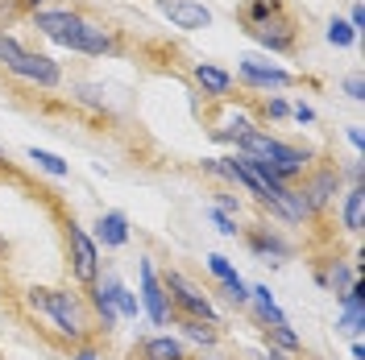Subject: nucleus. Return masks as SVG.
Wrapping results in <instances>:
<instances>
[{
    "mask_svg": "<svg viewBox=\"0 0 365 360\" xmlns=\"http://www.w3.org/2000/svg\"><path fill=\"white\" fill-rule=\"evenodd\" d=\"M25 302H29L38 315L50 319L63 339H71V344H88L91 315H88V302H83L79 294L58 290V286H29V290H25Z\"/></svg>",
    "mask_w": 365,
    "mask_h": 360,
    "instance_id": "f257e3e1",
    "label": "nucleus"
},
{
    "mask_svg": "<svg viewBox=\"0 0 365 360\" xmlns=\"http://www.w3.org/2000/svg\"><path fill=\"white\" fill-rule=\"evenodd\" d=\"M237 154H245V158H257L266 170H270L274 179H282L287 186L295 179H303L307 170H312V149H299V145H287V141H278V137L262 133V129H250V133L237 141Z\"/></svg>",
    "mask_w": 365,
    "mask_h": 360,
    "instance_id": "f03ea898",
    "label": "nucleus"
},
{
    "mask_svg": "<svg viewBox=\"0 0 365 360\" xmlns=\"http://www.w3.org/2000/svg\"><path fill=\"white\" fill-rule=\"evenodd\" d=\"M162 290H166V302H170V311H175V315L204 319V323H216V327H220V315H216L212 298H207V294L187 277V273L166 270V273H162Z\"/></svg>",
    "mask_w": 365,
    "mask_h": 360,
    "instance_id": "7ed1b4c3",
    "label": "nucleus"
},
{
    "mask_svg": "<svg viewBox=\"0 0 365 360\" xmlns=\"http://www.w3.org/2000/svg\"><path fill=\"white\" fill-rule=\"evenodd\" d=\"M67 261H71V277L79 286H96V277H100V248H96L88 228L75 224V220H67Z\"/></svg>",
    "mask_w": 365,
    "mask_h": 360,
    "instance_id": "20e7f679",
    "label": "nucleus"
},
{
    "mask_svg": "<svg viewBox=\"0 0 365 360\" xmlns=\"http://www.w3.org/2000/svg\"><path fill=\"white\" fill-rule=\"evenodd\" d=\"M257 46H266L270 54H291L299 46V21L287 13V9H278L274 17H266V21H257L245 29Z\"/></svg>",
    "mask_w": 365,
    "mask_h": 360,
    "instance_id": "39448f33",
    "label": "nucleus"
},
{
    "mask_svg": "<svg viewBox=\"0 0 365 360\" xmlns=\"http://www.w3.org/2000/svg\"><path fill=\"white\" fill-rule=\"evenodd\" d=\"M341 166H316V170H307L303 174V186H299V195L307 203V211L319 216V211H328L332 199H336V191H341Z\"/></svg>",
    "mask_w": 365,
    "mask_h": 360,
    "instance_id": "423d86ee",
    "label": "nucleus"
},
{
    "mask_svg": "<svg viewBox=\"0 0 365 360\" xmlns=\"http://www.w3.org/2000/svg\"><path fill=\"white\" fill-rule=\"evenodd\" d=\"M9 75L13 79H21V83H29V88H58L63 83V67L50 58V54H38V50H21V58L17 63H9Z\"/></svg>",
    "mask_w": 365,
    "mask_h": 360,
    "instance_id": "0eeeda50",
    "label": "nucleus"
},
{
    "mask_svg": "<svg viewBox=\"0 0 365 360\" xmlns=\"http://www.w3.org/2000/svg\"><path fill=\"white\" fill-rule=\"evenodd\" d=\"M29 21H34V29L46 33L50 42H58V46H67V50H71L88 17H83V13H75V9H38V13H29Z\"/></svg>",
    "mask_w": 365,
    "mask_h": 360,
    "instance_id": "6e6552de",
    "label": "nucleus"
},
{
    "mask_svg": "<svg viewBox=\"0 0 365 360\" xmlns=\"http://www.w3.org/2000/svg\"><path fill=\"white\" fill-rule=\"evenodd\" d=\"M137 273H141V294H137V302H141V311L150 315V323H154V327H166V323H175V311H170V302H166L162 277L154 273L150 257H141V261H137Z\"/></svg>",
    "mask_w": 365,
    "mask_h": 360,
    "instance_id": "1a4fd4ad",
    "label": "nucleus"
},
{
    "mask_svg": "<svg viewBox=\"0 0 365 360\" xmlns=\"http://www.w3.org/2000/svg\"><path fill=\"white\" fill-rule=\"evenodd\" d=\"M154 9L175 29H182V33H200V29L212 25V9H207L204 0H154Z\"/></svg>",
    "mask_w": 365,
    "mask_h": 360,
    "instance_id": "9d476101",
    "label": "nucleus"
},
{
    "mask_svg": "<svg viewBox=\"0 0 365 360\" xmlns=\"http://www.w3.org/2000/svg\"><path fill=\"white\" fill-rule=\"evenodd\" d=\"M237 79H241L245 88H257V91L295 88V75H287L282 67H270V63H257V58H241V63H237Z\"/></svg>",
    "mask_w": 365,
    "mask_h": 360,
    "instance_id": "9b49d317",
    "label": "nucleus"
},
{
    "mask_svg": "<svg viewBox=\"0 0 365 360\" xmlns=\"http://www.w3.org/2000/svg\"><path fill=\"white\" fill-rule=\"evenodd\" d=\"M125 46H120V38H116V29H108V25L100 21H83V29H79V38H75V46H71V54H88V58H104V54H120Z\"/></svg>",
    "mask_w": 365,
    "mask_h": 360,
    "instance_id": "f8f14e48",
    "label": "nucleus"
},
{
    "mask_svg": "<svg viewBox=\"0 0 365 360\" xmlns=\"http://www.w3.org/2000/svg\"><path fill=\"white\" fill-rule=\"evenodd\" d=\"M336 302H341V323H336V327H341L349 339H361V327H365V277H357Z\"/></svg>",
    "mask_w": 365,
    "mask_h": 360,
    "instance_id": "ddd939ff",
    "label": "nucleus"
},
{
    "mask_svg": "<svg viewBox=\"0 0 365 360\" xmlns=\"http://www.w3.org/2000/svg\"><path fill=\"white\" fill-rule=\"evenodd\" d=\"M91 240H96V248L129 245V220H125V211H100L96 224H91Z\"/></svg>",
    "mask_w": 365,
    "mask_h": 360,
    "instance_id": "4468645a",
    "label": "nucleus"
},
{
    "mask_svg": "<svg viewBox=\"0 0 365 360\" xmlns=\"http://www.w3.org/2000/svg\"><path fill=\"white\" fill-rule=\"evenodd\" d=\"M245 245H250L253 253H257V257H266V261H274V265H278V261H287V257L295 253V248L287 245V240H282V236H278L274 228H266V224H253V228H245Z\"/></svg>",
    "mask_w": 365,
    "mask_h": 360,
    "instance_id": "2eb2a0df",
    "label": "nucleus"
},
{
    "mask_svg": "<svg viewBox=\"0 0 365 360\" xmlns=\"http://www.w3.org/2000/svg\"><path fill=\"white\" fill-rule=\"evenodd\" d=\"M357 277H361V261H344V257H332V261H328V270H324V265L316 270V282L324 286V290H332L336 298H341Z\"/></svg>",
    "mask_w": 365,
    "mask_h": 360,
    "instance_id": "dca6fc26",
    "label": "nucleus"
},
{
    "mask_svg": "<svg viewBox=\"0 0 365 360\" xmlns=\"http://www.w3.org/2000/svg\"><path fill=\"white\" fill-rule=\"evenodd\" d=\"M191 79L204 88V95H212V100H225L228 91H232V75H228L225 67H216V63H195L191 67Z\"/></svg>",
    "mask_w": 365,
    "mask_h": 360,
    "instance_id": "f3484780",
    "label": "nucleus"
},
{
    "mask_svg": "<svg viewBox=\"0 0 365 360\" xmlns=\"http://www.w3.org/2000/svg\"><path fill=\"white\" fill-rule=\"evenodd\" d=\"M137 356L141 360H191L187 356V344L175 336H145L137 344Z\"/></svg>",
    "mask_w": 365,
    "mask_h": 360,
    "instance_id": "a211bd4d",
    "label": "nucleus"
},
{
    "mask_svg": "<svg viewBox=\"0 0 365 360\" xmlns=\"http://www.w3.org/2000/svg\"><path fill=\"white\" fill-rule=\"evenodd\" d=\"M104 290H108V298H113V307H116V315L120 319H137L141 315V302H137V294L129 290V286H120L116 277H96Z\"/></svg>",
    "mask_w": 365,
    "mask_h": 360,
    "instance_id": "6ab92c4d",
    "label": "nucleus"
},
{
    "mask_svg": "<svg viewBox=\"0 0 365 360\" xmlns=\"http://www.w3.org/2000/svg\"><path fill=\"white\" fill-rule=\"evenodd\" d=\"M88 307L96 311V319H100V327L104 332H116V323H120V315H116L113 298H108V290L96 282V286H88Z\"/></svg>",
    "mask_w": 365,
    "mask_h": 360,
    "instance_id": "aec40b11",
    "label": "nucleus"
},
{
    "mask_svg": "<svg viewBox=\"0 0 365 360\" xmlns=\"http://www.w3.org/2000/svg\"><path fill=\"white\" fill-rule=\"evenodd\" d=\"M250 302L257 307V323H262V327H278V323H287V315H282V311H278V302H274L270 286H253Z\"/></svg>",
    "mask_w": 365,
    "mask_h": 360,
    "instance_id": "412c9836",
    "label": "nucleus"
},
{
    "mask_svg": "<svg viewBox=\"0 0 365 360\" xmlns=\"http://www.w3.org/2000/svg\"><path fill=\"white\" fill-rule=\"evenodd\" d=\"M361 220H365V186H349L344 195V232L349 236H361Z\"/></svg>",
    "mask_w": 365,
    "mask_h": 360,
    "instance_id": "4be33fe9",
    "label": "nucleus"
},
{
    "mask_svg": "<svg viewBox=\"0 0 365 360\" xmlns=\"http://www.w3.org/2000/svg\"><path fill=\"white\" fill-rule=\"evenodd\" d=\"M278 9H287V4H282V0H245V4L237 9V21H241V29H250V25L274 17Z\"/></svg>",
    "mask_w": 365,
    "mask_h": 360,
    "instance_id": "5701e85b",
    "label": "nucleus"
},
{
    "mask_svg": "<svg viewBox=\"0 0 365 360\" xmlns=\"http://www.w3.org/2000/svg\"><path fill=\"white\" fill-rule=\"evenodd\" d=\"M182 327V336L195 339V344H204V348H216L220 344V332H216V323H204V319H187V315H175Z\"/></svg>",
    "mask_w": 365,
    "mask_h": 360,
    "instance_id": "b1692460",
    "label": "nucleus"
},
{
    "mask_svg": "<svg viewBox=\"0 0 365 360\" xmlns=\"http://www.w3.org/2000/svg\"><path fill=\"white\" fill-rule=\"evenodd\" d=\"M262 336H266V348H278V352H299L303 348V339L291 332V323H278V327H262Z\"/></svg>",
    "mask_w": 365,
    "mask_h": 360,
    "instance_id": "393cba45",
    "label": "nucleus"
},
{
    "mask_svg": "<svg viewBox=\"0 0 365 360\" xmlns=\"http://www.w3.org/2000/svg\"><path fill=\"white\" fill-rule=\"evenodd\" d=\"M29 162H38V170L54 174V179H67V174H71V166L58 158V154H50V149H38V145L29 149Z\"/></svg>",
    "mask_w": 365,
    "mask_h": 360,
    "instance_id": "a878e982",
    "label": "nucleus"
},
{
    "mask_svg": "<svg viewBox=\"0 0 365 360\" xmlns=\"http://www.w3.org/2000/svg\"><path fill=\"white\" fill-rule=\"evenodd\" d=\"M324 38H328V46H336V50H344V46H357V38H361V33H357V29H353L349 21H341V17H332V21H328V33H324Z\"/></svg>",
    "mask_w": 365,
    "mask_h": 360,
    "instance_id": "bb28decb",
    "label": "nucleus"
},
{
    "mask_svg": "<svg viewBox=\"0 0 365 360\" xmlns=\"http://www.w3.org/2000/svg\"><path fill=\"white\" fill-rule=\"evenodd\" d=\"M207 270H212V277L225 286V282H237L241 273H237V265L228 261V257H220V253H207Z\"/></svg>",
    "mask_w": 365,
    "mask_h": 360,
    "instance_id": "cd10ccee",
    "label": "nucleus"
},
{
    "mask_svg": "<svg viewBox=\"0 0 365 360\" xmlns=\"http://www.w3.org/2000/svg\"><path fill=\"white\" fill-rule=\"evenodd\" d=\"M21 50H25V46L17 42L13 33H4V29H0V67H9V63H17V58H21Z\"/></svg>",
    "mask_w": 365,
    "mask_h": 360,
    "instance_id": "c85d7f7f",
    "label": "nucleus"
},
{
    "mask_svg": "<svg viewBox=\"0 0 365 360\" xmlns=\"http://www.w3.org/2000/svg\"><path fill=\"white\" fill-rule=\"evenodd\" d=\"M220 294H225L232 307H250V286H245L241 277H237V282H225V286H220Z\"/></svg>",
    "mask_w": 365,
    "mask_h": 360,
    "instance_id": "c756f323",
    "label": "nucleus"
},
{
    "mask_svg": "<svg viewBox=\"0 0 365 360\" xmlns=\"http://www.w3.org/2000/svg\"><path fill=\"white\" fill-rule=\"evenodd\" d=\"M262 116H266V120H287V116H291V104H287L282 95H270L266 108H262Z\"/></svg>",
    "mask_w": 365,
    "mask_h": 360,
    "instance_id": "7c9ffc66",
    "label": "nucleus"
},
{
    "mask_svg": "<svg viewBox=\"0 0 365 360\" xmlns=\"http://www.w3.org/2000/svg\"><path fill=\"white\" fill-rule=\"evenodd\" d=\"M344 95H349L353 104H361L365 100V79L361 75H349V79H344Z\"/></svg>",
    "mask_w": 365,
    "mask_h": 360,
    "instance_id": "2f4dec72",
    "label": "nucleus"
},
{
    "mask_svg": "<svg viewBox=\"0 0 365 360\" xmlns=\"http://www.w3.org/2000/svg\"><path fill=\"white\" fill-rule=\"evenodd\" d=\"M216 211H225V216H232V220H237V216H241V203H237V195H225V191H220V195H216Z\"/></svg>",
    "mask_w": 365,
    "mask_h": 360,
    "instance_id": "473e14b6",
    "label": "nucleus"
},
{
    "mask_svg": "<svg viewBox=\"0 0 365 360\" xmlns=\"http://www.w3.org/2000/svg\"><path fill=\"white\" fill-rule=\"evenodd\" d=\"M212 224L220 228L225 236H237V232H241V228H237V220H232V216H225V211H216V207H212Z\"/></svg>",
    "mask_w": 365,
    "mask_h": 360,
    "instance_id": "72a5a7b5",
    "label": "nucleus"
},
{
    "mask_svg": "<svg viewBox=\"0 0 365 360\" xmlns=\"http://www.w3.org/2000/svg\"><path fill=\"white\" fill-rule=\"evenodd\" d=\"M291 120H299V125H316V112H312L307 104H295V108H291Z\"/></svg>",
    "mask_w": 365,
    "mask_h": 360,
    "instance_id": "f704fd0d",
    "label": "nucleus"
},
{
    "mask_svg": "<svg viewBox=\"0 0 365 360\" xmlns=\"http://www.w3.org/2000/svg\"><path fill=\"white\" fill-rule=\"evenodd\" d=\"M71 360H100V348H96V344H79V348L71 352Z\"/></svg>",
    "mask_w": 365,
    "mask_h": 360,
    "instance_id": "c9c22d12",
    "label": "nucleus"
},
{
    "mask_svg": "<svg viewBox=\"0 0 365 360\" xmlns=\"http://www.w3.org/2000/svg\"><path fill=\"white\" fill-rule=\"evenodd\" d=\"M349 25L361 33V25H365V9H361V4H353V13H349Z\"/></svg>",
    "mask_w": 365,
    "mask_h": 360,
    "instance_id": "e433bc0d",
    "label": "nucleus"
},
{
    "mask_svg": "<svg viewBox=\"0 0 365 360\" xmlns=\"http://www.w3.org/2000/svg\"><path fill=\"white\" fill-rule=\"evenodd\" d=\"M349 141H353V149H365V133H361V125H349Z\"/></svg>",
    "mask_w": 365,
    "mask_h": 360,
    "instance_id": "4c0bfd02",
    "label": "nucleus"
},
{
    "mask_svg": "<svg viewBox=\"0 0 365 360\" xmlns=\"http://www.w3.org/2000/svg\"><path fill=\"white\" fill-rule=\"evenodd\" d=\"M46 0H17V13H38Z\"/></svg>",
    "mask_w": 365,
    "mask_h": 360,
    "instance_id": "58836bf2",
    "label": "nucleus"
},
{
    "mask_svg": "<svg viewBox=\"0 0 365 360\" xmlns=\"http://www.w3.org/2000/svg\"><path fill=\"white\" fill-rule=\"evenodd\" d=\"M250 360H270V356H266V352H253V356Z\"/></svg>",
    "mask_w": 365,
    "mask_h": 360,
    "instance_id": "ea45409f",
    "label": "nucleus"
},
{
    "mask_svg": "<svg viewBox=\"0 0 365 360\" xmlns=\"http://www.w3.org/2000/svg\"><path fill=\"white\" fill-rule=\"evenodd\" d=\"M195 360H220V356H212V352H207V356H195Z\"/></svg>",
    "mask_w": 365,
    "mask_h": 360,
    "instance_id": "a19ab883",
    "label": "nucleus"
},
{
    "mask_svg": "<svg viewBox=\"0 0 365 360\" xmlns=\"http://www.w3.org/2000/svg\"><path fill=\"white\" fill-rule=\"evenodd\" d=\"M4 248H9V245H4V236H0V253H4Z\"/></svg>",
    "mask_w": 365,
    "mask_h": 360,
    "instance_id": "79ce46f5",
    "label": "nucleus"
}]
</instances>
